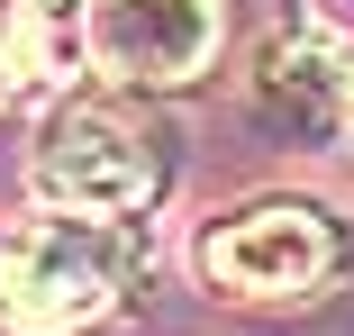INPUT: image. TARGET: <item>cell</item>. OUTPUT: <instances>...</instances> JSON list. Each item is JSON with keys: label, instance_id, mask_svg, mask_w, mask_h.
I'll return each instance as SVG.
<instances>
[{"label": "cell", "instance_id": "cell-2", "mask_svg": "<svg viewBox=\"0 0 354 336\" xmlns=\"http://www.w3.org/2000/svg\"><path fill=\"white\" fill-rule=\"evenodd\" d=\"M28 173H37V191L55 200V209L136 218V209H155L164 182H173V127L155 109H136V100L73 91V100L46 109Z\"/></svg>", "mask_w": 354, "mask_h": 336}, {"label": "cell", "instance_id": "cell-4", "mask_svg": "<svg viewBox=\"0 0 354 336\" xmlns=\"http://www.w3.org/2000/svg\"><path fill=\"white\" fill-rule=\"evenodd\" d=\"M82 55L118 91H173L218 55V0H91Z\"/></svg>", "mask_w": 354, "mask_h": 336}, {"label": "cell", "instance_id": "cell-6", "mask_svg": "<svg viewBox=\"0 0 354 336\" xmlns=\"http://www.w3.org/2000/svg\"><path fill=\"white\" fill-rule=\"evenodd\" d=\"M91 0H0V73L10 82H55L64 73V37Z\"/></svg>", "mask_w": 354, "mask_h": 336}, {"label": "cell", "instance_id": "cell-5", "mask_svg": "<svg viewBox=\"0 0 354 336\" xmlns=\"http://www.w3.org/2000/svg\"><path fill=\"white\" fill-rule=\"evenodd\" d=\"M254 100L272 118H291L300 137H336L354 127V46L336 28H291L272 37L263 64H254Z\"/></svg>", "mask_w": 354, "mask_h": 336}, {"label": "cell", "instance_id": "cell-1", "mask_svg": "<svg viewBox=\"0 0 354 336\" xmlns=\"http://www.w3.org/2000/svg\"><path fill=\"white\" fill-rule=\"evenodd\" d=\"M136 273V218H91V209H55L0 236V327L19 336H73L118 309Z\"/></svg>", "mask_w": 354, "mask_h": 336}, {"label": "cell", "instance_id": "cell-3", "mask_svg": "<svg viewBox=\"0 0 354 336\" xmlns=\"http://www.w3.org/2000/svg\"><path fill=\"white\" fill-rule=\"evenodd\" d=\"M354 263V236L327 200H245L200 236V282L227 300H318L336 273Z\"/></svg>", "mask_w": 354, "mask_h": 336}]
</instances>
